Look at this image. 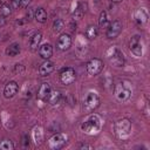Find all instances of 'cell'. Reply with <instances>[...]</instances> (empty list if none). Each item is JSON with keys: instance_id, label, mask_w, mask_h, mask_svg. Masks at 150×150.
Instances as JSON below:
<instances>
[{"instance_id": "cb8c5ba5", "label": "cell", "mask_w": 150, "mask_h": 150, "mask_svg": "<svg viewBox=\"0 0 150 150\" xmlns=\"http://www.w3.org/2000/svg\"><path fill=\"white\" fill-rule=\"evenodd\" d=\"M11 13H12V7H11L8 4H4V5H1V7H0V15H1L2 18H7V16H9Z\"/></svg>"}, {"instance_id": "ac0fdd59", "label": "cell", "mask_w": 150, "mask_h": 150, "mask_svg": "<svg viewBox=\"0 0 150 150\" xmlns=\"http://www.w3.org/2000/svg\"><path fill=\"white\" fill-rule=\"evenodd\" d=\"M34 18H35V20H36L38 22L45 23V22L47 21V12L45 11V8L39 7V8H36L35 12H34Z\"/></svg>"}, {"instance_id": "30bf717a", "label": "cell", "mask_w": 150, "mask_h": 150, "mask_svg": "<svg viewBox=\"0 0 150 150\" xmlns=\"http://www.w3.org/2000/svg\"><path fill=\"white\" fill-rule=\"evenodd\" d=\"M129 48H130L131 53L135 56H137V57L142 56V52L143 50H142V45H141V38H139V35H134L130 39V41H129Z\"/></svg>"}, {"instance_id": "8992f818", "label": "cell", "mask_w": 150, "mask_h": 150, "mask_svg": "<svg viewBox=\"0 0 150 150\" xmlns=\"http://www.w3.org/2000/svg\"><path fill=\"white\" fill-rule=\"evenodd\" d=\"M67 138H68V137H67V135H64V134H56V135H54V136H52V137L49 138L48 145H49L50 149H55V150L61 149V148H63V146L66 145Z\"/></svg>"}, {"instance_id": "4fadbf2b", "label": "cell", "mask_w": 150, "mask_h": 150, "mask_svg": "<svg viewBox=\"0 0 150 150\" xmlns=\"http://www.w3.org/2000/svg\"><path fill=\"white\" fill-rule=\"evenodd\" d=\"M54 63L53 62H50V61H48V60H46L41 66H40V68H39V73H40V75L41 76H48V75H50L53 71H54Z\"/></svg>"}, {"instance_id": "f1b7e54d", "label": "cell", "mask_w": 150, "mask_h": 150, "mask_svg": "<svg viewBox=\"0 0 150 150\" xmlns=\"http://www.w3.org/2000/svg\"><path fill=\"white\" fill-rule=\"evenodd\" d=\"M30 1H32V0H21L20 6H21V7H27V6L30 4Z\"/></svg>"}, {"instance_id": "52a82bcc", "label": "cell", "mask_w": 150, "mask_h": 150, "mask_svg": "<svg viewBox=\"0 0 150 150\" xmlns=\"http://www.w3.org/2000/svg\"><path fill=\"white\" fill-rule=\"evenodd\" d=\"M103 70V62L100 59H91L87 63V73L89 75H98Z\"/></svg>"}, {"instance_id": "ffe728a7", "label": "cell", "mask_w": 150, "mask_h": 150, "mask_svg": "<svg viewBox=\"0 0 150 150\" xmlns=\"http://www.w3.org/2000/svg\"><path fill=\"white\" fill-rule=\"evenodd\" d=\"M97 33H98L97 27L95 25H89L86 29V38L88 40H94L97 36Z\"/></svg>"}, {"instance_id": "4316f807", "label": "cell", "mask_w": 150, "mask_h": 150, "mask_svg": "<svg viewBox=\"0 0 150 150\" xmlns=\"http://www.w3.org/2000/svg\"><path fill=\"white\" fill-rule=\"evenodd\" d=\"M14 144L9 139H4L0 142V150H13Z\"/></svg>"}, {"instance_id": "f546056e", "label": "cell", "mask_w": 150, "mask_h": 150, "mask_svg": "<svg viewBox=\"0 0 150 150\" xmlns=\"http://www.w3.org/2000/svg\"><path fill=\"white\" fill-rule=\"evenodd\" d=\"M23 143H25V146H27V145L29 144V139L27 141V136H25V142H23Z\"/></svg>"}, {"instance_id": "44dd1931", "label": "cell", "mask_w": 150, "mask_h": 150, "mask_svg": "<svg viewBox=\"0 0 150 150\" xmlns=\"http://www.w3.org/2000/svg\"><path fill=\"white\" fill-rule=\"evenodd\" d=\"M47 100L49 101L50 104H56V103H59L60 100H61V94H60V91H59V90H52Z\"/></svg>"}, {"instance_id": "d6986e66", "label": "cell", "mask_w": 150, "mask_h": 150, "mask_svg": "<svg viewBox=\"0 0 150 150\" xmlns=\"http://www.w3.org/2000/svg\"><path fill=\"white\" fill-rule=\"evenodd\" d=\"M19 53H20V45L18 42H13V43H11L6 48V54L8 56H12L13 57V56H16Z\"/></svg>"}, {"instance_id": "9a60e30c", "label": "cell", "mask_w": 150, "mask_h": 150, "mask_svg": "<svg viewBox=\"0 0 150 150\" xmlns=\"http://www.w3.org/2000/svg\"><path fill=\"white\" fill-rule=\"evenodd\" d=\"M39 55L40 57L48 60L52 55H53V47L50 43H43L40 48H39Z\"/></svg>"}, {"instance_id": "7a4b0ae2", "label": "cell", "mask_w": 150, "mask_h": 150, "mask_svg": "<svg viewBox=\"0 0 150 150\" xmlns=\"http://www.w3.org/2000/svg\"><path fill=\"white\" fill-rule=\"evenodd\" d=\"M107 57L109 60V62L115 66V67H122L124 64V55L123 53L116 48V47H111L108 49L107 52Z\"/></svg>"}, {"instance_id": "5b68a950", "label": "cell", "mask_w": 150, "mask_h": 150, "mask_svg": "<svg viewBox=\"0 0 150 150\" xmlns=\"http://www.w3.org/2000/svg\"><path fill=\"white\" fill-rule=\"evenodd\" d=\"M98 105H100V97L97 96V94H95V93H88V95L86 96L84 103H83L84 110L88 111V112H90V111L95 110Z\"/></svg>"}, {"instance_id": "1f68e13d", "label": "cell", "mask_w": 150, "mask_h": 150, "mask_svg": "<svg viewBox=\"0 0 150 150\" xmlns=\"http://www.w3.org/2000/svg\"><path fill=\"white\" fill-rule=\"evenodd\" d=\"M111 1H112V2H121L122 0H111Z\"/></svg>"}, {"instance_id": "603a6c76", "label": "cell", "mask_w": 150, "mask_h": 150, "mask_svg": "<svg viewBox=\"0 0 150 150\" xmlns=\"http://www.w3.org/2000/svg\"><path fill=\"white\" fill-rule=\"evenodd\" d=\"M64 27V21L62 19H56L54 22H53V32L55 34L60 33Z\"/></svg>"}, {"instance_id": "5bb4252c", "label": "cell", "mask_w": 150, "mask_h": 150, "mask_svg": "<svg viewBox=\"0 0 150 150\" xmlns=\"http://www.w3.org/2000/svg\"><path fill=\"white\" fill-rule=\"evenodd\" d=\"M50 91H52L50 84L45 82V83H42V84L40 86V88H39V90H38V97H39L40 100H42V101H46V100L48 98Z\"/></svg>"}, {"instance_id": "4dcf8cb0", "label": "cell", "mask_w": 150, "mask_h": 150, "mask_svg": "<svg viewBox=\"0 0 150 150\" xmlns=\"http://www.w3.org/2000/svg\"><path fill=\"white\" fill-rule=\"evenodd\" d=\"M80 148H87V149H91V145H87V144H82Z\"/></svg>"}, {"instance_id": "8fae6325", "label": "cell", "mask_w": 150, "mask_h": 150, "mask_svg": "<svg viewBox=\"0 0 150 150\" xmlns=\"http://www.w3.org/2000/svg\"><path fill=\"white\" fill-rule=\"evenodd\" d=\"M70 46H71V38H70V35L67 34V33L61 34L59 36V39H57V42H56L57 49L64 52V50H68L70 48Z\"/></svg>"}, {"instance_id": "e0dca14e", "label": "cell", "mask_w": 150, "mask_h": 150, "mask_svg": "<svg viewBox=\"0 0 150 150\" xmlns=\"http://www.w3.org/2000/svg\"><path fill=\"white\" fill-rule=\"evenodd\" d=\"M135 19L137 21V23L139 25H144L148 21V14H146V11L143 9V8H139L135 12Z\"/></svg>"}, {"instance_id": "83f0119b", "label": "cell", "mask_w": 150, "mask_h": 150, "mask_svg": "<svg viewBox=\"0 0 150 150\" xmlns=\"http://www.w3.org/2000/svg\"><path fill=\"white\" fill-rule=\"evenodd\" d=\"M20 2H21V0H11V4H12L13 8H18L20 6Z\"/></svg>"}, {"instance_id": "7c38bea8", "label": "cell", "mask_w": 150, "mask_h": 150, "mask_svg": "<svg viewBox=\"0 0 150 150\" xmlns=\"http://www.w3.org/2000/svg\"><path fill=\"white\" fill-rule=\"evenodd\" d=\"M18 90H19L18 83H16L15 81H9V82L5 86V88H4V96H5L6 98H12L13 96L16 95Z\"/></svg>"}, {"instance_id": "9c48e42d", "label": "cell", "mask_w": 150, "mask_h": 150, "mask_svg": "<svg viewBox=\"0 0 150 150\" xmlns=\"http://www.w3.org/2000/svg\"><path fill=\"white\" fill-rule=\"evenodd\" d=\"M75 79H76L75 70H74L73 68H70V67L64 68V69L61 71V74H60V80H61V82H62L63 84H66V86L71 84V83L75 81Z\"/></svg>"}, {"instance_id": "d4e9b609", "label": "cell", "mask_w": 150, "mask_h": 150, "mask_svg": "<svg viewBox=\"0 0 150 150\" xmlns=\"http://www.w3.org/2000/svg\"><path fill=\"white\" fill-rule=\"evenodd\" d=\"M98 25L101 28H107L108 27V19H107V13L104 11H102L100 13V18H98Z\"/></svg>"}, {"instance_id": "484cf974", "label": "cell", "mask_w": 150, "mask_h": 150, "mask_svg": "<svg viewBox=\"0 0 150 150\" xmlns=\"http://www.w3.org/2000/svg\"><path fill=\"white\" fill-rule=\"evenodd\" d=\"M84 12H86V9H84V7H83V2H79V6H77V8H76L75 12H74V18L77 19V20L81 19V18L83 16Z\"/></svg>"}, {"instance_id": "3957f363", "label": "cell", "mask_w": 150, "mask_h": 150, "mask_svg": "<svg viewBox=\"0 0 150 150\" xmlns=\"http://www.w3.org/2000/svg\"><path fill=\"white\" fill-rule=\"evenodd\" d=\"M115 130H116V134L118 135V137L122 138V139H124V138L129 137V135H130V131H131V122L128 118H122L118 122H116Z\"/></svg>"}, {"instance_id": "6da1fadb", "label": "cell", "mask_w": 150, "mask_h": 150, "mask_svg": "<svg viewBox=\"0 0 150 150\" xmlns=\"http://www.w3.org/2000/svg\"><path fill=\"white\" fill-rule=\"evenodd\" d=\"M81 129L89 135L97 134L101 129V120L97 115H90L86 118V121L82 123Z\"/></svg>"}, {"instance_id": "277c9868", "label": "cell", "mask_w": 150, "mask_h": 150, "mask_svg": "<svg viewBox=\"0 0 150 150\" xmlns=\"http://www.w3.org/2000/svg\"><path fill=\"white\" fill-rule=\"evenodd\" d=\"M115 96L120 102H125L130 98L131 96V90L130 88L124 84V83H118L115 88Z\"/></svg>"}, {"instance_id": "ba28073f", "label": "cell", "mask_w": 150, "mask_h": 150, "mask_svg": "<svg viewBox=\"0 0 150 150\" xmlns=\"http://www.w3.org/2000/svg\"><path fill=\"white\" fill-rule=\"evenodd\" d=\"M122 22L120 21V20H115V21H112L109 26H108V28H107V38L108 39H116L120 34H121V32H122Z\"/></svg>"}, {"instance_id": "2e32d148", "label": "cell", "mask_w": 150, "mask_h": 150, "mask_svg": "<svg viewBox=\"0 0 150 150\" xmlns=\"http://www.w3.org/2000/svg\"><path fill=\"white\" fill-rule=\"evenodd\" d=\"M41 40H42V34L40 32L33 34L32 38H30V40H29V47H30V49L32 50H36L38 47L40 46Z\"/></svg>"}, {"instance_id": "7402d4cb", "label": "cell", "mask_w": 150, "mask_h": 150, "mask_svg": "<svg viewBox=\"0 0 150 150\" xmlns=\"http://www.w3.org/2000/svg\"><path fill=\"white\" fill-rule=\"evenodd\" d=\"M33 136H34V141L36 144H41L42 139H43V131L41 127H36L33 131Z\"/></svg>"}]
</instances>
